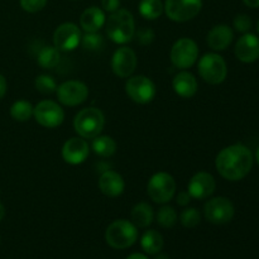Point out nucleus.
<instances>
[{
	"label": "nucleus",
	"mask_w": 259,
	"mask_h": 259,
	"mask_svg": "<svg viewBox=\"0 0 259 259\" xmlns=\"http://www.w3.org/2000/svg\"><path fill=\"white\" fill-rule=\"evenodd\" d=\"M142 249L149 255H156L163 248V238L157 230H147L141 238Z\"/></svg>",
	"instance_id": "obj_23"
},
{
	"label": "nucleus",
	"mask_w": 259,
	"mask_h": 259,
	"mask_svg": "<svg viewBox=\"0 0 259 259\" xmlns=\"http://www.w3.org/2000/svg\"><path fill=\"white\" fill-rule=\"evenodd\" d=\"M101 5H103L105 12L114 13L119 9L120 0H101Z\"/></svg>",
	"instance_id": "obj_35"
},
{
	"label": "nucleus",
	"mask_w": 259,
	"mask_h": 259,
	"mask_svg": "<svg viewBox=\"0 0 259 259\" xmlns=\"http://www.w3.org/2000/svg\"><path fill=\"white\" fill-rule=\"evenodd\" d=\"M138 239V228L132 222L119 219L111 223L105 232V240L114 249H126Z\"/></svg>",
	"instance_id": "obj_4"
},
{
	"label": "nucleus",
	"mask_w": 259,
	"mask_h": 259,
	"mask_svg": "<svg viewBox=\"0 0 259 259\" xmlns=\"http://www.w3.org/2000/svg\"><path fill=\"white\" fill-rule=\"evenodd\" d=\"M175 93L184 99H190L197 93V80L191 72L182 71L175 76L172 81Z\"/></svg>",
	"instance_id": "obj_20"
},
{
	"label": "nucleus",
	"mask_w": 259,
	"mask_h": 259,
	"mask_svg": "<svg viewBox=\"0 0 259 259\" xmlns=\"http://www.w3.org/2000/svg\"><path fill=\"white\" fill-rule=\"evenodd\" d=\"M134 37L137 38V42H138L139 45L148 46L153 42L154 38H156V34H154V32L151 28L143 27L134 33Z\"/></svg>",
	"instance_id": "obj_32"
},
{
	"label": "nucleus",
	"mask_w": 259,
	"mask_h": 259,
	"mask_svg": "<svg viewBox=\"0 0 259 259\" xmlns=\"http://www.w3.org/2000/svg\"><path fill=\"white\" fill-rule=\"evenodd\" d=\"M137 55L132 48L121 47L114 52L111 58V68L116 76L129 77L137 68Z\"/></svg>",
	"instance_id": "obj_14"
},
{
	"label": "nucleus",
	"mask_w": 259,
	"mask_h": 259,
	"mask_svg": "<svg viewBox=\"0 0 259 259\" xmlns=\"http://www.w3.org/2000/svg\"><path fill=\"white\" fill-rule=\"evenodd\" d=\"M89 144L83 138L73 137L62 147V158L68 164H81L89 157Z\"/></svg>",
	"instance_id": "obj_16"
},
{
	"label": "nucleus",
	"mask_w": 259,
	"mask_h": 259,
	"mask_svg": "<svg viewBox=\"0 0 259 259\" xmlns=\"http://www.w3.org/2000/svg\"><path fill=\"white\" fill-rule=\"evenodd\" d=\"M191 195L189 194V191H181L176 197V201L180 206H186V205L190 204L191 201Z\"/></svg>",
	"instance_id": "obj_36"
},
{
	"label": "nucleus",
	"mask_w": 259,
	"mask_h": 259,
	"mask_svg": "<svg viewBox=\"0 0 259 259\" xmlns=\"http://www.w3.org/2000/svg\"><path fill=\"white\" fill-rule=\"evenodd\" d=\"M91 148L98 156L103 158L111 157L116 152V143L111 137L109 136H98L93 139Z\"/></svg>",
	"instance_id": "obj_24"
},
{
	"label": "nucleus",
	"mask_w": 259,
	"mask_h": 259,
	"mask_svg": "<svg viewBox=\"0 0 259 259\" xmlns=\"http://www.w3.org/2000/svg\"><path fill=\"white\" fill-rule=\"evenodd\" d=\"M136 33V23L133 14L126 9H118L111 13L106 22V34L118 45H124L133 39Z\"/></svg>",
	"instance_id": "obj_2"
},
{
	"label": "nucleus",
	"mask_w": 259,
	"mask_h": 259,
	"mask_svg": "<svg viewBox=\"0 0 259 259\" xmlns=\"http://www.w3.org/2000/svg\"><path fill=\"white\" fill-rule=\"evenodd\" d=\"M234 205L227 197H214L205 204L204 215L207 222L215 225L229 223L234 217Z\"/></svg>",
	"instance_id": "obj_9"
},
{
	"label": "nucleus",
	"mask_w": 259,
	"mask_h": 259,
	"mask_svg": "<svg viewBox=\"0 0 259 259\" xmlns=\"http://www.w3.org/2000/svg\"><path fill=\"white\" fill-rule=\"evenodd\" d=\"M154 259H169V257L167 254H164V253H157L156 257H154Z\"/></svg>",
	"instance_id": "obj_40"
},
{
	"label": "nucleus",
	"mask_w": 259,
	"mask_h": 259,
	"mask_svg": "<svg viewBox=\"0 0 259 259\" xmlns=\"http://www.w3.org/2000/svg\"><path fill=\"white\" fill-rule=\"evenodd\" d=\"M147 192L157 204H167L174 199L176 192V181L167 172H158L148 181Z\"/></svg>",
	"instance_id": "obj_6"
},
{
	"label": "nucleus",
	"mask_w": 259,
	"mask_h": 259,
	"mask_svg": "<svg viewBox=\"0 0 259 259\" xmlns=\"http://www.w3.org/2000/svg\"><path fill=\"white\" fill-rule=\"evenodd\" d=\"M81 45L86 51L96 52V51H100L104 47V38L98 32L85 33V35L81 38Z\"/></svg>",
	"instance_id": "obj_29"
},
{
	"label": "nucleus",
	"mask_w": 259,
	"mask_h": 259,
	"mask_svg": "<svg viewBox=\"0 0 259 259\" xmlns=\"http://www.w3.org/2000/svg\"><path fill=\"white\" fill-rule=\"evenodd\" d=\"M99 189L106 196L118 197L124 192L125 184H124L123 177L118 172L108 169L103 172L99 179Z\"/></svg>",
	"instance_id": "obj_18"
},
{
	"label": "nucleus",
	"mask_w": 259,
	"mask_h": 259,
	"mask_svg": "<svg viewBox=\"0 0 259 259\" xmlns=\"http://www.w3.org/2000/svg\"><path fill=\"white\" fill-rule=\"evenodd\" d=\"M180 220L185 228H195L201 222V214L196 207H189L181 212Z\"/></svg>",
	"instance_id": "obj_31"
},
{
	"label": "nucleus",
	"mask_w": 259,
	"mask_h": 259,
	"mask_svg": "<svg viewBox=\"0 0 259 259\" xmlns=\"http://www.w3.org/2000/svg\"><path fill=\"white\" fill-rule=\"evenodd\" d=\"M235 30L240 33H248L252 28V19H250L249 15L247 14H238L234 18V22H233Z\"/></svg>",
	"instance_id": "obj_33"
},
{
	"label": "nucleus",
	"mask_w": 259,
	"mask_h": 259,
	"mask_svg": "<svg viewBox=\"0 0 259 259\" xmlns=\"http://www.w3.org/2000/svg\"><path fill=\"white\" fill-rule=\"evenodd\" d=\"M125 91L129 98L136 103L148 104L156 96V85L147 76H133L126 81Z\"/></svg>",
	"instance_id": "obj_11"
},
{
	"label": "nucleus",
	"mask_w": 259,
	"mask_h": 259,
	"mask_svg": "<svg viewBox=\"0 0 259 259\" xmlns=\"http://www.w3.org/2000/svg\"><path fill=\"white\" fill-rule=\"evenodd\" d=\"M131 218L137 228H148L154 219L153 209L147 202H139L132 210Z\"/></svg>",
	"instance_id": "obj_22"
},
{
	"label": "nucleus",
	"mask_w": 259,
	"mask_h": 259,
	"mask_svg": "<svg viewBox=\"0 0 259 259\" xmlns=\"http://www.w3.org/2000/svg\"><path fill=\"white\" fill-rule=\"evenodd\" d=\"M34 86L39 93L52 94L57 91V83L56 80L50 75H39L35 77Z\"/></svg>",
	"instance_id": "obj_30"
},
{
	"label": "nucleus",
	"mask_w": 259,
	"mask_h": 259,
	"mask_svg": "<svg viewBox=\"0 0 259 259\" xmlns=\"http://www.w3.org/2000/svg\"><path fill=\"white\" fill-rule=\"evenodd\" d=\"M33 116L45 128H57L65 120V111L52 100H43L34 106Z\"/></svg>",
	"instance_id": "obj_10"
},
{
	"label": "nucleus",
	"mask_w": 259,
	"mask_h": 259,
	"mask_svg": "<svg viewBox=\"0 0 259 259\" xmlns=\"http://www.w3.org/2000/svg\"><path fill=\"white\" fill-rule=\"evenodd\" d=\"M7 89H8L7 80H5L4 76L0 73V100H2V99L5 96V94H7Z\"/></svg>",
	"instance_id": "obj_37"
},
{
	"label": "nucleus",
	"mask_w": 259,
	"mask_h": 259,
	"mask_svg": "<svg viewBox=\"0 0 259 259\" xmlns=\"http://www.w3.org/2000/svg\"><path fill=\"white\" fill-rule=\"evenodd\" d=\"M233 38L234 32L229 25H215L207 34V45L214 51H224L233 42Z\"/></svg>",
	"instance_id": "obj_19"
},
{
	"label": "nucleus",
	"mask_w": 259,
	"mask_h": 259,
	"mask_svg": "<svg viewBox=\"0 0 259 259\" xmlns=\"http://www.w3.org/2000/svg\"><path fill=\"white\" fill-rule=\"evenodd\" d=\"M202 8V0H166L164 12L174 22L184 23L194 19Z\"/></svg>",
	"instance_id": "obj_8"
},
{
	"label": "nucleus",
	"mask_w": 259,
	"mask_h": 259,
	"mask_svg": "<svg viewBox=\"0 0 259 259\" xmlns=\"http://www.w3.org/2000/svg\"><path fill=\"white\" fill-rule=\"evenodd\" d=\"M105 24V13L100 8L91 7L83 10L80 17V25L86 33H95Z\"/></svg>",
	"instance_id": "obj_21"
},
{
	"label": "nucleus",
	"mask_w": 259,
	"mask_h": 259,
	"mask_svg": "<svg viewBox=\"0 0 259 259\" xmlns=\"http://www.w3.org/2000/svg\"><path fill=\"white\" fill-rule=\"evenodd\" d=\"M33 110L34 108L29 101L18 100L10 108V115L17 121H27L33 115Z\"/></svg>",
	"instance_id": "obj_27"
},
{
	"label": "nucleus",
	"mask_w": 259,
	"mask_h": 259,
	"mask_svg": "<svg viewBox=\"0 0 259 259\" xmlns=\"http://www.w3.org/2000/svg\"><path fill=\"white\" fill-rule=\"evenodd\" d=\"M217 187V182L212 175L209 172H197L190 180L187 191L191 195L192 199L205 200L211 196Z\"/></svg>",
	"instance_id": "obj_15"
},
{
	"label": "nucleus",
	"mask_w": 259,
	"mask_h": 259,
	"mask_svg": "<svg viewBox=\"0 0 259 259\" xmlns=\"http://www.w3.org/2000/svg\"><path fill=\"white\" fill-rule=\"evenodd\" d=\"M47 4V0H20V7L28 13H38Z\"/></svg>",
	"instance_id": "obj_34"
},
{
	"label": "nucleus",
	"mask_w": 259,
	"mask_h": 259,
	"mask_svg": "<svg viewBox=\"0 0 259 259\" xmlns=\"http://www.w3.org/2000/svg\"><path fill=\"white\" fill-rule=\"evenodd\" d=\"M253 153L244 144H232L219 152L215 161L220 176L228 181H240L253 167Z\"/></svg>",
	"instance_id": "obj_1"
},
{
	"label": "nucleus",
	"mask_w": 259,
	"mask_h": 259,
	"mask_svg": "<svg viewBox=\"0 0 259 259\" xmlns=\"http://www.w3.org/2000/svg\"><path fill=\"white\" fill-rule=\"evenodd\" d=\"M157 223L161 225L162 228H166V229H169V228H174L175 224L177 223V212L176 210L172 206H162L161 209L157 212Z\"/></svg>",
	"instance_id": "obj_28"
},
{
	"label": "nucleus",
	"mask_w": 259,
	"mask_h": 259,
	"mask_svg": "<svg viewBox=\"0 0 259 259\" xmlns=\"http://www.w3.org/2000/svg\"><path fill=\"white\" fill-rule=\"evenodd\" d=\"M89 96V88L77 80H70L57 88V98L66 106H76L85 103Z\"/></svg>",
	"instance_id": "obj_12"
},
{
	"label": "nucleus",
	"mask_w": 259,
	"mask_h": 259,
	"mask_svg": "<svg viewBox=\"0 0 259 259\" xmlns=\"http://www.w3.org/2000/svg\"><path fill=\"white\" fill-rule=\"evenodd\" d=\"M81 30L75 23H63L57 29L55 30L53 34V45L58 51L68 52L77 48V46L81 43Z\"/></svg>",
	"instance_id": "obj_13"
},
{
	"label": "nucleus",
	"mask_w": 259,
	"mask_h": 259,
	"mask_svg": "<svg viewBox=\"0 0 259 259\" xmlns=\"http://www.w3.org/2000/svg\"><path fill=\"white\" fill-rule=\"evenodd\" d=\"M257 30H258V33H259V22H258V24H257Z\"/></svg>",
	"instance_id": "obj_43"
},
{
	"label": "nucleus",
	"mask_w": 259,
	"mask_h": 259,
	"mask_svg": "<svg viewBox=\"0 0 259 259\" xmlns=\"http://www.w3.org/2000/svg\"><path fill=\"white\" fill-rule=\"evenodd\" d=\"M235 56L244 63H252L259 58V38L252 33H244L235 45Z\"/></svg>",
	"instance_id": "obj_17"
},
{
	"label": "nucleus",
	"mask_w": 259,
	"mask_h": 259,
	"mask_svg": "<svg viewBox=\"0 0 259 259\" xmlns=\"http://www.w3.org/2000/svg\"><path fill=\"white\" fill-rule=\"evenodd\" d=\"M169 56L175 67L186 70L196 62L199 57V47L191 38H181L172 46Z\"/></svg>",
	"instance_id": "obj_7"
},
{
	"label": "nucleus",
	"mask_w": 259,
	"mask_h": 259,
	"mask_svg": "<svg viewBox=\"0 0 259 259\" xmlns=\"http://www.w3.org/2000/svg\"><path fill=\"white\" fill-rule=\"evenodd\" d=\"M4 215H5L4 205H3L2 202H0V222H2V220H3V218H4Z\"/></svg>",
	"instance_id": "obj_41"
},
{
	"label": "nucleus",
	"mask_w": 259,
	"mask_h": 259,
	"mask_svg": "<svg viewBox=\"0 0 259 259\" xmlns=\"http://www.w3.org/2000/svg\"><path fill=\"white\" fill-rule=\"evenodd\" d=\"M126 259H149V258L147 257V255L142 254V253H133V254L129 255Z\"/></svg>",
	"instance_id": "obj_39"
},
{
	"label": "nucleus",
	"mask_w": 259,
	"mask_h": 259,
	"mask_svg": "<svg viewBox=\"0 0 259 259\" xmlns=\"http://www.w3.org/2000/svg\"><path fill=\"white\" fill-rule=\"evenodd\" d=\"M61 60V53L55 46H46L42 50L38 52L37 56V62L38 65L42 68L46 70H51V68H55L56 66L60 63Z\"/></svg>",
	"instance_id": "obj_25"
},
{
	"label": "nucleus",
	"mask_w": 259,
	"mask_h": 259,
	"mask_svg": "<svg viewBox=\"0 0 259 259\" xmlns=\"http://www.w3.org/2000/svg\"><path fill=\"white\" fill-rule=\"evenodd\" d=\"M255 159H257V162H258V164H259V147H258V149H257V153H255Z\"/></svg>",
	"instance_id": "obj_42"
},
{
	"label": "nucleus",
	"mask_w": 259,
	"mask_h": 259,
	"mask_svg": "<svg viewBox=\"0 0 259 259\" xmlns=\"http://www.w3.org/2000/svg\"><path fill=\"white\" fill-rule=\"evenodd\" d=\"M105 125V116L98 108H85L78 111L73 120L76 133L83 139H94L100 136Z\"/></svg>",
	"instance_id": "obj_3"
},
{
	"label": "nucleus",
	"mask_w": 259,
	"mask_h": 259,
	"mask_svg": "<svg viewBox=\"0 0 259 259\" xmlns=\"http://www.w3.org/2000/svg\"><path fill=\"white\" fill-rule=\"evenodd\" d=\"M243 2L249 8H259V0H243Z\"/></svg>",
	"instance_id": "obj_38"
},
{
	"label": "nucleus",
	"mask_w": 259,
	"mask_h": 259,
	"mask_svg": "<svg viewBox=\"0 0 259 259\" xmlns=\"http://www.w3.org/2000/svg\"><path fill=\"white\" fill-rule=\"evenodd\" d=\"M200 76L210 85H219L227 78L228 67L224 58L218 53H206L200 58L197 66Z\"/></svg>",
	"instance_id": "obj_5"
},
{
	"label": "nucleus",
	"mask_w": 259,
	"mask_h": 259,
	"mask_svg": "<svg viewBox=\"0 0 259 259\" xmlns=\"http://www.w3.org/2000/svg\"><path fill=\"white\" fill-rule=\"evenodd\" d=\"M138 9L142 17L148 20H154L161 17L164 7L161 0H142L139 3Z\"/></svg>",
	"instance_id": "obj_26"
}]
</instances>
